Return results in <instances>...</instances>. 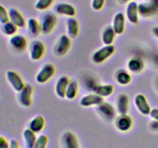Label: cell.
<instances>
[{"mask_svg":"<svg viewBox=\"0 0 158 148\" xmlns=\"http://www.w3.org/2000/svg\"><path fill=\"white\" fill-rule=\"evenodd\" d=\"M115 52V47L113 45H104L94 52L92 60L96 64H101L112 56Z\"/></svg>","mask_w":158,"mask_h":148,"instance_id":"obj_1","label":"cell"},{"mask_svg":"<svg viewBox=\"0 0 158 148\" xmlns=\"http://www.w3.org/2000/svg\"><path fill=\"white\" fill-rule=\"evenodd\" d=\"M72 42L67 35H60L53 46V52L56 56H64L68 53L71 48Z\"/></svg>","mask_w":158,"mask_h":148,"instance_id":"obj_2","label":"cell"},{"mask_svg":"<svg viewBox=\"0 0 158 148\" xmlns=\"http://www.w3.org/2000/svg\"><path fill=\"white\" fill-rule=\"evenodd\" d=\"M56 73V67L52 63H46L41 67L35 76V81L43 84L50 80Z\"/></svg>","mask_w":158,"mask_h":148,"instance_id":"obj_3","label":"cell"},{"mask_svg":"<svg viewBox=\"0 0 158 148\" xmlns=\"http://www.w3.org/2000/svg\"><path fill=\"white\" fill-rule=\"evenodd\" d=\"M57 24V18L55 14L52 12L46 13L40 22L41 32L45 35H49L53 31Z\"/></svg>","mask_w":158,"mask_h":148,"instance_id":"obj_4","label":"cell"},{"mask_svg":"<svg viewBox=\"0 0 158 148\" xmlns=\"http://www.w3.org/2000/svg\"><path fill=\"white\" fill-rule=\"evenodd\" d=\"M46 52V46L40 40H33L29 46V57L32 61L41 60Z\"/></svg>","mask_w":158,"mask_h":148,"instance_id":"obj_5","label":"cell"},{"mask_svg":"<svg viewBox=\"0 0 158 148\" xmlns=\"http://www.w3.org/2000/svg\"><path fill=\"white\" fill-rule=\"evenodd\" d=\"M134 126V121L131 116L127 114H119L115 120V127L120 132L127 133Z\"/></svg>","mask_w":158,"mask_h":148,"instance_id":"obj_6","label":"cell"},{"mask_svg":"<svg viewBox=\"0 0 158 148\" xmlns=\"http://www.w3.org/2000/svg\"><path fill=\"white\" fill-rule=\"evenodd\" d=\"M139 14L143 17H150L158 13V0L138 4Z\"/></svg>","mask_w":158,"mask_h":148,"instance_id":"obj_7","label":"cell"},{"mask_svg":"<svg viewBox=\"0 0 158 148\" xmlns=\"http://www.w3.org/2000/svg\"><path fill=\"white\" fill-rule=\"evenodd\" d=\"M6 79L15 92H19L24 88L25 83L19 74L13 70H8L6 72Z\"/></svg>","mask_w":158,"mask_h":148,"instance_id":"obj_8","label":"cell"},{"mask_svg":"<svg viewBox=\"0 0 158 148\" xmlns=\"http://www.w3.org/2000/svg\"><path fill=\"white\" fill-rule=\"evenodd\" d=\"M134 104L136 108L140 113L143 116L150 115L151 111V107L148 101V99L143 94H137L134 97Z\"/></svg>","mask_w":158,"mask_h":148,"instance_id":"obj_9","label":"cell"},{"mask_svg":"<svg viewBox=\"0 0 158 148\" xmlns=\"http://www.w3.org/2000/svg\"><path fill=\"white\" fill-rule=\"evenodd\" d=\"M32 87L31 85L26 84L24 88L18 92V100L24 107H29L32 103Z\"/></svg>","mask_w":158,"mask_h":148,"instance_id":"obj_10","label":"cell"},{"mask_svg":"<svg viewBox=\"0 0 158 148\" xmlns=\"http://www.w3.org/2000/svg\"><path fill=\"white\" fill-rule=\"evenodd\" d=\"M139 8L137 2L131 1L127 3L126 8V17L131 24L136 25L139 22Z\"/></svg>","mask_w":158,"mask_h":148,"instance_id":"obj_11","label":"cell"},{"mask_svg":"<svg viewBox=\"0 0 158 148\" xmlns=\"http://www.w3.org/2000/svg\"><path fill=\"white\" fill-rule=\"evenodd\" d=\"M62 148H80L77 136L72 132H65L61 137Z\"/></svg>","mask_w":158,"mask_h":148,"instance_id":"obj_12","label":"cell"},{"mask_svg":"<svg viewBox=\"0 0 158 148\" xmlns=\"http://www.w3.org/2000/svg\"><path fill=\"white\" fill-rule=\"evenodd\" d=\"M103 100V98L98 94L93 92V93L87 94V95L83 96L80 101V106L83 107H89L93 106H99L101 104Z\"/></svg>","mask_w":158,"mask_h":148,"instance_id":"obj_13","label":"cell"},{"mask_svg":"<svg viewBox=\"0 0 158 148\" xmlns=\"http://www.w3.org/2000/svg\"><path fill=\"white\" fill-rule=\"evenodd\" d=\"M54 10L57 14L70 18L74 17L77 14V10L73 5L66 2L57 3L54 7Z\"/></svg>","mask_w":158,"mask_h":148,"instance_id":"obj_14","label":"cell"},{"mask_svg":"<svg viewBox=\"0 0 158 148\" xmlns=\"http://www.w3.org/2000/svg\"><path fill=\"white\" fill-rule=\"evenodd\" d=\"M9 42L12 49L18 52H23L27 47V39L21 34H15L11 36Z\"/></svg>","mask_w":158,"mask_h":148,"instance_id":"obj_15","label":"cell"},{"mask_svg":"<svg viewBox=\"0 0 158 148\" xmlns=\"http://www.w3.org/2000/svg\"><path fill=\"white\" fill-rule=\"evenodd\" d=\"M97 112L102 117L106 120H114L116 115V111L114 106L110 103L103 101L100 105L97 106Z\"/></svg>","mask_w":158,"mask_h":148,"instance_id":"obj_16","label":"cell"},{"mask_svg":"<svg viewBox=\"0 0 158 148\" xmlns=\"http://www.w3.org/2000/svg\"><path fill=\"white\" fill-rule=\"evenodd\" d=\"M125 20H126V17L123 12H117L114 15L111 26L117 35H121L124 32L125 24H126Z\"/></svg>","mask_w":158,"mask_h":148,"instance_id":"obj_17","label":"cell"},{"mask_svg":"<svg viewBox=\"0 0 158 148\" xmlns=\"http://www.w3.org/2000/svg\"><path fill=\"white\" fill-rule=\"evenodd\" d=\"M8 11H9V21L12 22L18 28H23L26 26V21L24 16L18 9L15 8H10Z\"/></svg>","mask_w":158,"mask_h":148,"instance_id":"obj_18","label":"cell"},{"mask_svg":"<svg viewBox=\"0 0 158 148\" xmlns=\"http://www.w3.org/2000/svg\"><path fill=\"white\" fill-rule=\"evenodd\" d=\"M80 32V24L74 17L68 18L66 21V35L72 39H76Z\"/></svg>","mask_w":158,"mask_h":148,"instance_id":"obj_19","label":"cell"},{"mask_svg":"<svg viewBox=\"0 0 158 148\" xmlns=\"http://www.w3.org/2000/svg\"><path fill=\"white\" fill-rule=\"evenodd\" d=\"M69 79L66 76L60 77L56 81L55 85V92L57 97L60 99L65 98L66 89L69 83Z\"/></svg>","mask_w":158,"mask_h":148,"instance_id":"obj_20","label":"cell"},{"mask_svg":"<svg viewBox=\"0 0 158 148\" xmlns=\"http://www.w3.org/2000/svg\"><path fill=\"white\" fill-rule=\"evenodd\" d=\"M46 126V120L45 118L41 115L34 117L28 124V128L35 132V134L40 133Z\"/></svg>","mask_w":158,"mask_h":148,"instance_id":"obj_21","label":"cell"},{"mask_svg":"<svg viewBox=\"0 0 158 148\" xmlns=\"http://www.w3.org/2000/svg\"><path fill=\"white\" fill-rule=\"evenodd\" d=\"M116 104L119 114H127L129 110V97L127 94H120L116 100Z\"/></svg>","mask_w":158,"mask_h":148,"instance_id":"obj_22","label":"cell"},{"mask_svg":"<svg viewBox=\"0 0 158 148\" xmlns=\"http://www.w3.org/2000/svg\"><path fill=\"white\" fill-rule=\"evenodd\" d=\"M143 68H144V63L143 60L139 57H133L127 63L128 70L132 73H140L143 71Z\"/></svg>","mask_w":158,"mask_h":148,"instance_id":"obj_23","label":"cell"},{"mask_svg":"<svg viewBox=\"0 0 158 148\" xmlns=\"http://www.w3.org/2000/svg\"><path fill=\"white\" fill-rule=\"evenodd\" d=\"M93 91L104 98L112 95L114 91V87L112 84H98L94 86Z\"/></svg>","mask_w":158,"mask_h":148,"instance_id":"obj_24","label":"cell"},{"mask_svg":"<svg viewBox=\"0 0 158 148\" xmlns=\"http://www.w3.org/2000/svg\"><path fill=\"white\" fill-rule=\"evenodd\" d=\"M115 80L117 83L121 86H127L132 80V77L130 72L125 69H118L115 73Z\"/></svg>","mask_w":158,"mask_h":148,"instance_id":"obj_25","label":"cell"},{"mask_svg":"<svg viewBox=\"0 0 158 148\" xmlns=\"http://www.w3.org/2000/svg\"><path fill=\"white\" fill-rule=\"evenodd\" d=\"M116 32H114L112 26H108L103 29L102 32L101 39L104 45H113L116 38Z\"/></svg>","mask_w":158,"mask_h":148,"instance_id":"obj_26","label":"cell"},{"mask_svg":"<svg viewBox=\"0 0 158 148\" xmlns=\"http://www.w3.org/2000/svg\"><path fill=\"white\" fill-rule=\"evenodd\" d=\"M26 26H27L29 34L32 37H36L41 32V27L40 23L35 18H30L26 21Z\"/></svg>","mask_w":158,"mask_h":148,"instance_id":"obj_27","label":"cell"},{"mask_svg":"<svg viewBox=\"0 0 158 148\" xmlns=\"http://www.w3.org/2000/svg\"><path fill=\"white\" fill-rule=\"evenodd\" d=\"M79 90L78 83L76 80H70L66 89L65 98L69 100H73L77 97Z\"/></svg>","mask_w":158,"mask_h":148,"instance_id":"obj_28","label":"cell"},{"mask_svg":"<svg viewBox=\"0 0 158 148\" xmlns=\"http://www.w3.org/2000/svg\"><path fill=\"white\" fill-rule=\"evenodd\" d=\"M23 140H24L25 145H26V148H32L34 144H35V141H36V134L31 130L29 128L25 130L23 133Z\"/></svg>","mask_w":158,"mask_h":148,"instance_id":"obj_29","label":"cell"},{"mask_svg":"<svg viewBox=\"0 0 158 148\" xmlns=\"http://www.w3.org/2000/svg\"><path fill=\"white\" fill-rule=\"evenodd\" d=\"M2 32L3 34L7 36H12V35H15L18 31V27L15 26V24L12 23V22L9 21L7 23L2 24Z\"/></svg>","mask_w":158,"mask_h":148,"instance_id":"obj_30","label":"cell"},{"mask_svg":"<svg viewBox=\"0 0 158 148\" xmlns=\"http://www.w3.org/2000/svg\"><path fill=\"white\" fill-rule=\"evenodd\" d=\"M55 0H37L35 3V9L39 11H44L50 8Z\"/></svg>","mask_w":158,"mask_h":148,"instance_id":"obj_31","label":"cell"},{"mask_svg":"<svg viewBox=\"0 0 158 148\" xmlns=\"http://www.w3.org/2000/svg\"><path fill=\"white\" fill-rule=\"evenodd\" d=\"M49 142L47 136L46 135H40L36 139L35 144L32 148H46Z\"/></svg>","mask_w":158,"mask_h":148,"instance_id":"obj_32","label":"cell"},{"mask_svg":"<svg viewBox=\"0 0 158 148\" xmlns=\"http://www.w3.org/2000/svg\"><path fill=\"white\" fill-rule=\"evenodd\" d=\"M9 21V11L2 5H0V23L4 24V23H7Z\"/></svg>","mask_w":158,"mask_h":148,"instance_id":"obj_33","label":"cell"},{"mask_svg":"<svg viewBox=\"0 0 158 148\" xmlns=\"http://www.w3.org/2000/svg\"><path fill=\"white\" fill-rule=\"evenodd\" d=\"M106 0H92L91 2V6L93 9L95 11H99L103 9L105 5Z\"/></svg>","mask_w":158,"mask_h":148,"instance_id":"obj_34","label":"cell"},{"mask_svg":"<svg viewBox=\"0 0 158 148\" xmlns=\"http://www.w3.org/2000/svg\"><path fill=\"white\" fill-rule=\"evenodd\" d=\"M150 116H151L152 120H154V121H157L158 123V108H154V109H151Z\"/></svg>","mask_w":158,"mask_h":148,"instance_id":"obj_35","label":"cell"},{"mask_svg":"<svg viewBox=\"0 0 158 148\" xmlns=\"http://www.w3.org/2000/svg\"><path fill=\"white\" fill-rule=\"evenodd\" d=\"M9 148H20L18 141L15 139L9 140Z\"/></svg>","mask_w":158,"mask_h":148,"instance_id":"obj_36","label":"cell"},{"mask_svg":"<svg viewBox=\"0 0 158 148\" xmlns=\"http://www.w3.org/2000/svg\"><path fill=\"white\" fill-rule=\"evenodd\" d=\"M151 126L153 130H158V123L157 121H154V122L151 123Z\"/></svg>","mask_w":158,"mask_h":148,"instance_id":"obj_37","label":"cell"},{"mask_svg":"<svg viewBox=\"0 0 158 148\" xmlns=\"http://www.w3.org/2000/svg\"><path fill=\"white\" fill-rule=\"evenodd\" d=\"M152 32L154 35L158 39V26H155L152 29Z\"/></svg>","mask_w":158,"mask_h":148,"instance_id":"obj_38","label":"cell"},{"mask_svg":"<svg viewBox=\"0 0 158 148\" xmlns=\"http://www.w3.org/2000/svg\"><path fill=\"white\" fill-rule=\"evenodd\" d=\"M0 148H9V141H5L0 146Z\"/></svg>","mask_w":158,"mask_h":148,"instance_id":"obj_39","label":"cell"},{"mask_svg":"<svg viewBox=\"0 0 158 148\" xmlns=\"http://www.w3.org/2000/svg\"><path fill=\"white\" fill-rule=\"evenodd\" d=\"M6 140H6L4 137H2V136H0V146H1V145L5 141H6Z\"/></svg>","mask_w":158,"mask_h":148,"instance_id":"obj_40","label":"cell"},{"mask_svg":"<svg viewBox=\"0 0 158 148\" xmlns=\"http://www.w3.org/2000/svg\"><path fill=\"white\" fill-rule=\"evenodd\" d=\"M131 1H134V0H119V2L122 3H124V2H130Z\"/></svg>","mask_w":158,"mask_h":148,"instance_id":"obj_41","label":"cell"},{"mask_svg":"<svg viewBox=\"0 0 158 148\" xmlns=\"http://www.w3.org/2000/svg\"><path fill=\"white\" fill-rule=\"evenodd\" d=\"M157 89H158V80H157Z\"/></svg>","mask_w":158,"mask_h":148,"instance_id":"obj_42","label":"cell"}]
</instances>
